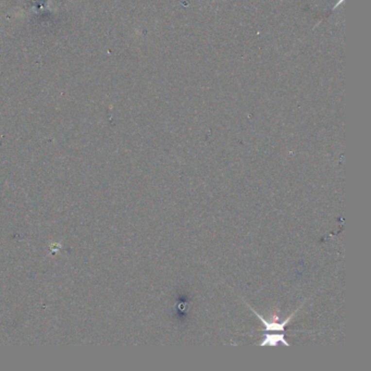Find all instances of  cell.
I'll return each mask as SVG.
<instances>
[{
  "instance_id": "2",
  "label": "cell",
  "mask_w": 371,
  "mask_h": 371,
  "mask_svg": "<svg viewBox=\"0 0 371 371\" xmlns=\"http://www.w3.org/2000/svg\"><path fill=\"white\" fill-rule=\"evenodd\" d=\"M280 343L286 346H289L288 342L286 340L283 334H272V336L265 334V338L260 343V346H277Z\"/></svg>"
},
{
  "instance_id": "1",
  "label": "cell",
  "mask_w": 371,
  "mask_h": 371,
  "mask_svg": "<svg viewBox=\"0 0 371 371\" xmlns=\"http://www.w3.org/2000/svg\"><path fill=\"white\" fill-rule=\"evenodd\" d=\"M251 309H252L253 313H254V314L257 316V318L259 319V320L261 321V322L265 324V332H270V331H272V332L284 331V329H286L287 325L289 323V321H291V319L293 318L294 314H295V313L292 314L291 316L288 317V318H287L286 320L282 321V322H280V323H279V322H277V321H268V320H266V319L264 318V317H262L261 315L258 314L255 309H253V308H251Z\"/></svg>"
}]
</instances>
